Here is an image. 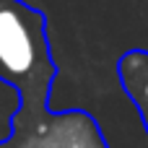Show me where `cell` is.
<instances>
[{
    "mask_svg": "<svg viewBox=\"0 0 148 148\" xmlns=\"http://www.w3.org/2000/svg\"><path fill=\"white\" fill-rule=\"evenodd\" d=\"M55 78L47 16L23 0H0V81L18 94L10 138L0 148H109L88 112L49 109Z\"/></svg>",
    "mask_w": 148,
    "mask_h": 148,
    "instance_id": "obj_1",
    "label": "cell"
},
{
    "mask_svg": "<svg viewBox=\"0 0 148 148\" xmlns=\"http://www.w3.org/2000/svg\"><path fill=\"white\" fill-rule=\"evenodd\" d=\"M117 78L125 96L133 101L148 135V49H130L117 60Z\"/></svg>",
    "mask_w": 148,
    "mask_h": 148,
    "instance_id": "obj_2",
    "label": "cell"
}]
</instances>
